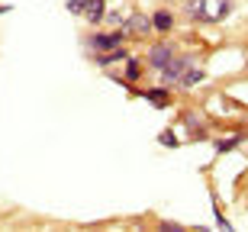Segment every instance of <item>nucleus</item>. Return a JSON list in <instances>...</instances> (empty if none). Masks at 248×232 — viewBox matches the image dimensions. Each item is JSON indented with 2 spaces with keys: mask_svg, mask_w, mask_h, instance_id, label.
Segmentation results:
<instances>
[{
  "mask_svg": "<svg viewBox=\"0 0 248 232\" xmlns=\"http://www.w3.org/2000/svg\"><path fill=\"white\" fill-rule=\"evenodd\" d=\"M126 42V32H123V26L120 29H113V32H91V36H84V46L91 48V55H103V52H110V48H116V46H123Z\"/></svg>",
  "mask_w": 248,
  "mask_h": 232,
  "instance_id": "2",
  "label": "nucleus"
},
{
  "mask_svg": "<svg viewBox=\"0 0 248 232\" xmlns=\"http://www.w3.org/2000/svg\"><path fill=\"white\" fill-rule=\"evenodd\" d=\"M174 55H177V46H171V42H155V46L148 48L145 62H148L152 68H155V71H161V68H165Z\"/></svg>",
  "mask_w": 248,
  "mask_h": 232,
  "instance_id": "4",
  "label": "nucleus"
},
{
  "mask_svg": "<svg viewBox=\"0 0 248 232\" xmlns=\"http://www.w3.org/2000/svg\"><path fill=\"white\" fill-rule=\"evenodd\" d=\"M245 62H248V48H245Z\"/></svg>",
  "mask_w": 248,
  "mask_h": 232,
  "instance_id": "17",
  "label": "nucleus"
},
{
  "mask_svg": "<svg viewBox=\"0 0 248 232\" xmlns=\"http://www.w3.org/2000/svg\"><path fill=\"white\" fill-rule=\"evenodd\" d=\"M181 123H184L187 129H190V136H187L190 142H203L206 136H210V129H206V120H203V113H197V110L184 113V116H181Z\"/></svg>",
  "mask_w": 248,
  "mask_h": 232,
  "instance_id": "5",
  "label": "nucleus"
},
{
  "mask_svg": "<svg viewBox=\"0 0 248 232\" xmlns=\"http://www.w3.org/2000/svg\"><path fill=\"white\" fill-rule=\"evenodd\" d=\"M123 32H126V36H136V39L152 36V32H155V29H152V16H145V13H132V16L123 23Z\"/></svg>",
  "mask_w": 248,
  "mask_h": 232,
  "instance_id": "6",
  "label": "nucleus"
},
{
  "mask_svg": "<svg viewBox=\"0 0 248 232\" xmlns=\"http://www.w3.org/2000/svg\"><path fill=\"white\" fill-rule=\"evenodd\" d=\"M184 10L193 23L210 26V23H222V19L229 16L232 10H235V0H187Z\"/></svg>",
  "mask_w": 248,
  "mask_h": 232,
  "instance_id": "1",
  "label": "nucleus"
},
{
  "mask_svg": "<svg viewBox=\"0 0 248 232\" xmlns=\"http://www.w3.org/2000/svg\"><path fill=\"white\" fill-rule=\"evenodd\" d=\"M158 142H161V145H168V149H174V145H177V136L168 129V132H161V136H158Z\"/></svg>",
  "mask_w": 248,
  "mask_h": 232,
  "instance_id": "15",
  "label": "nucleus"
},
{
  "mask_svg": "<svg viewBox=\"0 0 248 232\" xmlns=\"http://www.w3.org/2000/svg\"><path fill=\"white\" fill-rule=\"evenodd\" d=\"M200 81H206V68H200L197 62H193V65L187 68L184 75H181V81H177V87H181V91H187V87H197Z\"/></svg>",
  "mask_w": 248,
  "mask_h": 232,
  "instance_id": "9",
  "label": "nucleus"
},
{
  "mask_svg": "<svg viewBox=\"0 0 248 232\" xmlns=\"http://www.w3.org/2000/svg\"><path fill=\"white\" fill-rule=\"evenodd\" d=\"M103 13H107V0H91L87 10H84V19L91 23V26H100L103 23Z\"/></svg>",
  "mask_w": 248,
  "mask_h": 232,
  "instance_id": "12",
  "label": "nucleus"
},
{
  "mask_svg": "<svg viewBox=\"0 0 248 232\" xmlns=\"http://www.w3.org/2000/svg\"><path fill=\"white\" fill-rule=\"evenodd\" d=\"M87 3H91V0H68V3H64V7L71 10L74 16H84V10H87Z\"/></svg>",
  "mask_w": 248,
  "mask_h": 232,
  "instance_id": "14",
  "label": "nucleus"
},
{
  "mask_svg": "<svg viewBox=\"0 0 248 232\" xmlns=\"http://www.w3.org/2000/svg\"><path fill=\"white\" fill-rule=\"evenodd\" d=\"M152 29L155 32H171L174 29V13L171 10H155L152 13Z\"/></svg>",
  "mask_w": 248,
  "mask_h": 232,
  "instance_id": "11",
  "label": "nucleus"
},
{
  "mask_svg": "<svg viewBox=\"0 0 248 232\" xmlns=\"http://www.w3.org/2000/svg\"><path fill=\"white\" fill-rule=\"evenodd\" d=\"M139 97L148 100L152 107H158V110H168V107H171V91H168V87H152V91H142Z\"/></svg>",
  "mask_w": 248,
  "mask_h": 232,
  "instance_id": "8",
  "label": "nucleus"
},
{
  "mask_svg": "<svg viewBox=\"0 0 248 232\" xmlns=\"http://www.w3.org/2000/svg\"><path fill=\"white\" fill-rule=\"evenodd\" d=\"M93 62H97V65H116V62H126L129 58V48L126 46H116V48H110V52H103V55H91Z\"/></svg>",
  "mask_w": 248,
  "mask_h": 232,
  "instance_id": "10",
  "label": "nucleus"
},
{
  "mask_svg": "<svg viewBox=\"0 0 248 232\" xmlns=\"http://www.w3.org/2000/svg\"><path fill=\"white\" fill-rule=\"evenodd\" d=\"M190 65H193V58H190V55H174L165 68H161V81H165L168 87H177L181 75H184V71H187Z\"/></svg>",
  "mask_w": 248,
  "mask_h": 232,
  "instance_id": "3",
  "label": "nucleus"
},
{
  "mask_svg": "<svg viewBox=\"0 0 248 232\" xmlns=\"http://www.w3.org/2000/svg\"><path fill=\"white\" fill-rule=\"evenodd\" d=\"M245 139H248V132H235V136H229V139H219V142H216V155H226V152L239 149Z\"/></svg>",
  "mask_w": 248,
  "mask_h": 232,
  "instance_id": "13",
  "label": "nucleus"
},
{
  "mask_svg": "<svg viewBox=\"0 0 248 232\" xmlns=\"http://www.w3.org/2000/svg\"><path fill=\"white\" fill-rule=\"evenodd\" d=\"M110 77H113L116 84H123V87H129V91H136L132 84H136L139 77H142V62L129 55V58H126V77H123V75H110Z\"/></svg>",
  "mask_w": 248,
  "mask_h": 232,
  "instance_id": "7",
  "label": "nucleus"
},
{
  "mask_svg": "<svg viewBox=\"0 0 248 232\" xmlns=\"http://www.w3.org/2000/svg\"><path fill=\"white\" fill-rule=\"evenodd\" d=\"M158 229H161V232H181V229H187V226H181V223H168V219H165V223H158Z\"/></svg>",
  "mask_w": 248,
  "mask_h": 232,
  "instance_id": "16",
  "label": "nucleus"
}]
</instances>
